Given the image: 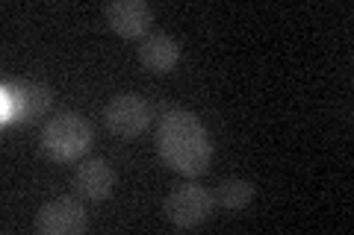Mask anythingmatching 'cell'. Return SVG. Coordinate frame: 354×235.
I'll use <instances>...</instances> for the list:
<instances>
[{"label":"cell","instance_id":"cell-2","mask_svg":"<svg viewBox=\"0 0 354 235\" xmlns=\"http://www.w3.org/2000/svg\"><path fill=\"white\" fill-rule=\"evenodd\" d=\"M41 150L57 162H74L83 159V153L92 147V127L77 112H59L50 118L39 132Z\"/></svg>","mask_w":354,"mask_h":235},{"label":"cell","instance_id":"cell-7","mask_svg":"<svg viewBox=\"0 0 354 235\" xmlns=\"http://www.w3.org/2000/svg\"><path fill=\"white\" fill-rule=\"evenodd\" d=\"M104 18L118 36L139 39L153 24V9L145 0H113V3L104 6Z\"/></svg>","mask_w":354,"mask_h":235},{"label":"cell","instance_id":"cell-3","mask_svg":"<svg viewBox=\"0 0 354 235\" xmlns=\"http://www.w3.org/2000/svg\"><path fill=\"white\" fill-rule=\"evenodd\" d=\"M3 100V124H27L32 118H41L53 106V92L41 83H3L0 88Z\"/></svg>","mask_w":354,"mask_h":235},{"label":"cell","instance_id":"cell-9","mask_svg":"<svg viewBox=\"0 0 354 235\" xmlns=\"http://www.w3.org/2000/svg\"><path fill=\"white\" fill-rule=\"evenodd\" d=\"M74 183H77V192H80L86 200H92V203H101V200H106L109 194H113V188H115V171L104 159H86L83 165H77Z\"/></svg>","mask_w":354,"mask_h":235},{"label":"cell","instance_id":"cell-10","mask_svg":"<svg viewBox=\"0 0 354 235\" xmlns=\"http://www.w3.org/2000/svg\"><path fill=\"white\" fill-rule=\"evenodd\" d=\"M213 200H216V206H221L225 212H239L254 200V185L248 180H239V176H230V180L218 183Z\"/></svg>","mask_w":354,"mask_h":235},{"label":"cell","instance_id":"cell-8","mask_svg":"<svg viewBox=\"0 0 354 235\" xmlns=\"http://www.w3.org/2000/svg\"><path fill=\"white\" fill-rule=\"evenodd\" d=\"M180 41L169 32H151L139 44V62L153 74H169L177 62H180Z\"/></svg>","mask_w":354,"mask_h":235},{"label":"cell","instance_id":"cell-4","mask_svg":"<svg viewBox=\"0 0 354 235\" xmlns=\"http://www.w3.org/2000/svg\"><path fill=\"white\" fill-rule=\"evenodd\" d=\"M216 209V200L207 188L195 185V183H183L169 192L165 197V218H169L177 229H192V227H201V223L213 215Z\"/></svg>","mask_w":354,"mask_h":235},{"label":"cell","instance_id":"cell-5","mask_svg":"<svg viewBox=\"0 0 354 235\" xmlns=\"http://www.w3.org/2000/svg\"><path fill=\"white\" fill-rule=\"evenodd\" d=\"M153 109L139 94H115L104 109V124L118 139H136L151 127Z\"/></svg>","mask_w":354,"mask_h":235},{"label":"cell","instance_id":"cell-1","mask_svg":"<svg viewBox=\"0 0 354 235\" xmlns=\"http://www.w3.org/2000/svg\"><path fill=\"white\" fill-rule=\"evenodd\" d=\"M157 153L171 171L201 176L213 159V141L207 127L189 109L162 106L157 121Z\"/></svg>","mask_w":354,"mask_h":235},{"label":"cell","instance_id":"cell-6","mask_svg":"<svg viewBox=\"0 0 354 235\" xmlns=\"http://www.w3.org/2000/svg\"><path fill=\"white\" fill-rule=\"evenodd\" d=\"M39 235H83L88 227V212L77 197H53L36 212Z\"/></svg>","mask_w":354,"mask_h":235}]
</instances>
